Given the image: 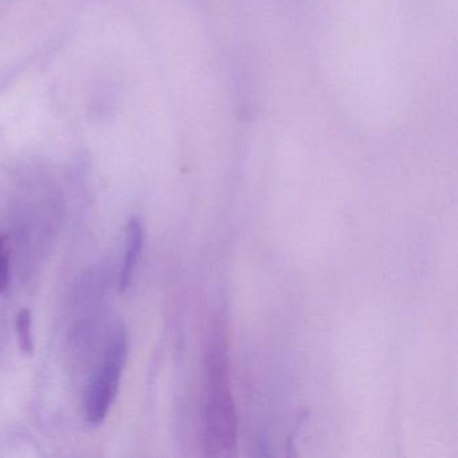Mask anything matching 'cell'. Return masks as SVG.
I'll list each match as a JSON object with an SVG mask.
<instances>
[{
	"instance_id": "1",
	"label": "cell",
	"mask_w": 458,
	"mask_h": 458,
	"mask_svg": "<svg viewBox=\"0 0 458 458\" xmlns=\"http://www.w3.org/2000/svg\"><path fill=\"white\" fill-rule=\"evenodd\" d=\"M238 420L230 380L226 335L216 327L206 358V407L203 447L208 457L237 454Z\"/></svg>"
},
{
	"instance_id": "2",
	"label": "cell",
	"mask_w": 458,
	"mask_h": 458,
	"mask_svg": "<svg viewBox=\"0 0 458 458\" xmlns=\"http://www.w3.org/2000/svg\"><path fill=\"white\" fill-rule=\"evenodd\" d=\"M127 353V336L119 331L104 353L85 394V417L89 425H100L108 415L119 391Z\"/></svg>"
},
{
	"instance_id": "3",
	"label": "cell",
	"mask_w": 458,
	"mask_h": 458,
	"mask_svg": "<svg viewBox=\"0 0 458 458\" xmlns=\"http://www.w3.org/2000/svg\"><path fill=\"white\" fill-rule=\"evenodd\" d=\"M143 225H141L140 219L133 216L128 222L124 259H123L122 269L119 273V289L122 292H124L130 286L136 264L139 261V256H140L141 249H143Z\"/></svg>"
},
{
	"instance_id": "4",
	"label": "cell",
	"mask_w": 458,
	"mask_h": 458,
	"mask_svg": "<svg viewBox=\"0 0 458 458\" xmlns=\"http://www.w3.org/2000/svg\"><path fill=\"white\" fill-rule=\"evenodd\" d=\"M17 337L20 350L25 355H31L34 352L33 334H31V313L30 310H20L17 316Z\"/></svg>"
},
{
	"instance_id": "5",
	"label": "cell",
	"mask_w": 458,
	"mask_h": 458,
	"mask_svg": "<svg viewBox=\"0 0 458 458\" xmlns=\"http://www.w3.org/2000/svg\"><path fill=\"white\" fill-rule=\"evenodd\" d=\"M10 283V251L7 240L0 235V293Z\"/></svg>"
}]
</instances>
